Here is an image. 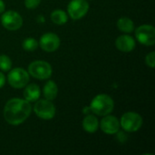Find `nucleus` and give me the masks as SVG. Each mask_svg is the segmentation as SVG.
Wrapping results in <instances>:
<instances>
[{"instance_id": "1", "label": "nucleus", "mask_w": 155, "mask_h": 155, "mask_svg": "<svg viewBox=\"0 0 155 155\" xmlns=\"http://www.w3.org/2000/svg\"><path fill=\"white\" fill-rule=\"evenodd\" d=\"M32 111L28 101L20 98H13L7 101L4 108V118L11 125H18L24 123Z\"/></svg>"}, {"instance_id": "2", "label": "nucleus", "mask_w": 155, "mask_h": 155, "mask_svg": "<svg viewBox=\"0 0 155 155\" xmlns=\"http://www.w3.org/2000/svg\"><path fill=\"white\" fill-rule=\"evenodd\" d=\"M114 107V103L113 98L110 95L104 94L96 95L90 104L91 111L99 116H105L110 114L113 112Z\"/></svg>"}, {"instance_id": "3", "label": "nucleus", "mask_w": 155, "mask_h": 155, "mask_svg": "<svg viewBox=\"0 0 155 155\" xmlns=\"http://www.w3.org/2000/svg\"><path fill=\"white\" fill-rule=\"evenodd\" d=\"M28 74L34 78L39 80H45L52 75V67L50 64L45 61L36 60L32 62L28 66Z\"/></svg>"}, {"instance_id": "4", "label": "nucleus", "mask_w": 155, "mask_h": 155, "mask_svg": "<svg viewBox=\"0 0 155 155\" xmlns=\"http://www.w3.org/2000/svg\"><path fill=\"white\" fill-rule=\"evenodd\" d=\"M143 125V118L142 116L134 112H127L125 113L120 121V126L123 127L124 131L127 133H134L138 131Z\"/></svg>"}, {"instance_id": "5", "label": "nucleus", "mask_w": 155, "mask_h": 155, "mask_svg": "<svg viewBox=\"0 0 155 155\" xmlns=\"http://www.w3.org/2000/svg\"><path fill=\"white\" fill-rule=\"evenodd\" d=\"M7 80L12 87L24 88L29 83V74L21 67L14 68L8 74Z\"/></svg>"}, {"instance_id": "6", "label": "nucleus", "mask_w": 155, "mask_h": 155, "mask_svg": "<svg viewBox=\"0 0 155 155\" xmlns=\"http://www.w3.org/2000/svg\"><path fill=\"white\" fill-rule=\"evenodd\" d=\"M34 112L43 120H51L55 115V106L51 103V101L43 99L35 103Z\"/></svg>"}, {"instance_id": "7", "label": "nucleus", "mask_w": 155, "mask_h": 155, "mask_svg": "<svg viewBox=\"0 0 155 155\" xmlns=\"http://www.w3.org/2000/svg\"><path fill=\"white\" fill-rule=\"evenodd\" d=\"M135 37L139 43L152 46L155 44V28L151 25H143L136 28Z\"/></svg>"}, {"instance_id": "8", "label": "nucleus", "mask_w": 155, "mask_h": 155, "mask_svg": "<svg viewBox=\"0 0 155 155\" xmlns=\"http://www.w3.org/2000/svg\"><path fill=\"white\" fill-rule=\"evenodd\" d=\"M1 23L5 29L10 31H15L22 26L23 18L17 12L9 10L3 13L1 16Z\"/></svg>"}, {"instance_id": "9", "label": "nucleus", "mask_w": 155, "mask_h": 155, "mask_svg": "<svg viewBox=\"0 0 155 155\" xmlns=\"http://www.w3.org/2000/svg\"><path fill=\"white\" fill-rule=\"evenodd\" d=\"M70 17L74 20L83 18L89 10V4L86 0H71L67 5Z\"/></svg>"}, {"instance_id": "10", "label": "nucleus", "mask_w": 155, "mask_h": 155, "mask_svg": "<svg viewBox=\"0 0 155 155\" xmlns=\"http://www.w3.org/2000/svg\"><path fill=\"white\" fill-rule=\"evenodd\" d=\"M60 38L58 37L57 35L54 33H46L43 35L39 41L40 47L44 51L48 53H52L57 50L58 47L60 46Z\"/></svg>"}, {"instance_id": "11", "label": "nucleus", "mask_w": 155, "mask_h": 155, "mask_svg": "<svg viewBox=\"0 0 155 155\" xmlns=\"http://www.w3.org/2000/svg\"><path fill=\"white\" fill-rule=\"evenodd\" d=\"M100 127L104 134H117V132H119L120 122L115 116L107 114L102 119Z\"/></svg>"}, {"instance_id": "12", "label": "nucleus", "mask_w": 155, "mask_h": 155, "mask_svg": "<svg viewBox=\"0 0 155 155\" xmlns=\"http://www.w3.org/2000/svg\"><path fill=\"white\" fill-rule=\"evenodd\" d=\"M115 45L118 50L128 53L135 48V41L131 35H123L117 37L115 41Z\"/></svg>"}, {"instance_id": "13", "label": "nucleus", "mask_w": 155, "mask_h": 155, "mask_svg": "<svg viewBox=\"0 0 155 155\" xmlns=\"http://www.w3.org/2000/svg\"><path fill=\"white\" fill-rule=\"evenodd\" d=\"M26 87L25 88L24 91V97L25 100L30 102H35L37 101L40 97V88L37 84H26Z\"/></svg>"}, {"instance_id": "14", "label": "nucleus", "mask_w": 155, "mask_h": 155, "mask_svg": "<svg viewBox=\"0 0 155 155\" xmlns=\"http://www.w3.org/2000/svg\"><path fill=\"white\" fill-rule=\"evenodd\" d=\"M99 122L94 115L87 114L83 120V128L89 134H94L98 130Z\"/></svg>"}, {"instance_id": "15", "label": "nucleus", "mask_w": 155, "mask_h": 155, "mask_svg": "<svg viewBox=\"0 0 155 155\" xmlns=\"http://www.w3.org/2000/svg\"><path fill=\"white\" fill-rule=\"evenodd\" d=\"M44 96L46 100L53 101L56 98L58 94V87L54 81H48L44 86Z\"/></svg>"}, {"instance_id": "16", "label": "nucleus", "mask_w": 155, "mask_h": 155, "mask_svg": "<svg viewBox=\"0 0 155 155\" xmlns=\"http://www.w3.org/2000/svg\"><path fill=\"white\" fill-rule=\"evenodd\" d=\"M117 27L120 31L125 34H130L134 29V24L132 19L129 17H121L117 21Z\"/></svg>"}, {"instance_id": "17", "label": "nucleus", "mask_w": 155, "mask_h": 155, "mask_svg": "<svg viewBox=\"0 0 155 155\" xmlns=\"http://www.w3.org/2000/svg\"><path fill=\"white\" fill-rule=\"evenodd\" d=\"M51 20L55 25H64L67 22L68 16H67V14L64 11H63L61 9H55L54 11H53L51 13Z\"/></svg>"}, {"instance_id": "18", "label": "nucleus", "mask_w": 155, "mask_h": 155, "mask_svg": "<svg viewBox=\"0 0 155 155\" xmlns=\"http://www.w3.org/2000/svg\"><path fill=\"white\" fill-rule=\"evenodd\" d=\"M23 48L26 51H35L38 47V42L33 38V37H28L23 41Z\"/></svg>"}, {"instance_id": "19", "label": "nucleus", "mask_w": 155, "mask_h": 155, "mask_svg": "<svg viewBox=\"0 0 155 155\" xmlns=\"http://www.w3.org/2000/svg\"><path fill=\"white\" fill-rule=\"evenodd\" d=\"M11 67H12L11 59L5 54H1L0 55V70L4 72H7L11 69Z\"/></svg>"}, {"instance_id": "20", "label": "nucleus", "mask_w": 155, "mask_h": 155, "mask_svg": "<svg viewBox=\"0 0 155 155\" xmlns=\"http://www.w3.org/2000/svg\"><path fill=\"white\" fill-rule=\"evenodd\" d=\"M145 63L148 66H150L151 68L154 67L155 64V52H151L150 54H148L145 57Z\"/></svg>"}, {"instance_id": "21", "label": "nucleus", "mask_w": 155, "mask_h": 155, "mask_svg": "<svg viewBox=\"0 0 155 155\" xmlns=\"http://www.w3.org/2000/svg\"><path fill=\"white\" fill-rule=\"evenodd\" d=\"M40 2L41 0H25V5L28 9H35L39 5Z\"/></svg>"}, {"instance_id": "22", "label": "nucleus", "mask_w": 155, "mask_h": 155, "mask_svg": "<svg viewBox=\"0 0 155 155\" xmlns=\"http://www.w3.org/2000/svg\"><path fill=\"white\" fill-rule=\"evenodd\" d=\"M5 77L3 74V73L0 72V88H2L5 85Z\"/></svg>"}, {"instance_id": "23", "label": "nucleus", "mask_w": 155, "mask_h": 155, "mask_svg": "<svg viewBox=\"0 0 155 155\" xmlns=\"http://www.w3.org/2000/svg\"><path fill=\"white\" fill-rule=\"evenodd\" d=\"M5 3L3 0H0V14L4 13L5 12Z\"/></svg>"}, {"instance_id": "24", "label": "nucleus", "mask_w": 155, "mask_h": 155, "mask_svg": "<svg viewBox=\"0 0 155 155\" xmlns=\"http://www.w3.org/2000/svg\"><path fill=\"white\" fill-rule=\"evenodd\" d=\"M90 111H91L90 106H89V107H84V110H83V113H84V114H87Z\"/></svg>"}]
</instances>
